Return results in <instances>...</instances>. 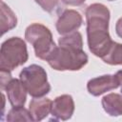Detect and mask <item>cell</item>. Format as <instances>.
<instances>
[{"label":"cell","instance_id":"obj_12","mask_svg":"<svg viewBox=\"0 0 122 122\" xmlns=\"http://www.w3.org/2000/svg\"><path fill=\"white\" fill-rule=\"evenodd\" d=\"M0 30L1 35L9 31L10 30L13 29L17 25V18L15 13L10 10V8L6 5L3 1L0 5Z\"/></svg>","mask_w":122,"mask_h":122},{"label":"cell","instance_id":"obj_4","mask_svg":"<svg viewBox=\"0 0 122 122\" xmlns=\"http://www.w3.org/2000/svg\"><path fill=\"white\" fill-rule=\"evenodd\" d=\"M25 41L20 37H10L4 41L0 50V70L12 71L28 60Z\"/></svg>","mask_w":122,"mask_h":122},{"label":"cell","instance_id":"obj_9","mask_svg":"<svg viewBox=\"0 0 122 122\" xmlns=\"http://www.w3.org/2000/svg\"><path fill=\"white\" fill-rule=\"evenodd\" d=\"M4 90L6 91L8 99L12 107H22L25 105L27 99V90L21 80L11 78L5 86Z\"/></svg>","mask_w":122,"mask_h":122},{"label":"cell","instance_id":"obj_10","mask_svg":"<svg viewBox=\"0 0 122 122\" xmlns=\"http://www.w3.org/2000/svg\"><path fill=\"white\" fill-rule=\"evenodd\" d=\"M52 102L50 98L33 97L29 106V111L33 121H40L51 112Z\"/></svg>","mask_w":122,"mask_h":122},{"label":"cell","instance_id":"obj_7","mask_svg":"<svg viewBox=\"0 0 122 122\" xmlns=\"http://www.w3.org/2000/svg\"><path fill=\"white\" fill-rule=\"evenodd\" d=\"M119 87V80L115 75L105 74L92 78L87 84L88 92L93 96H99L106 92L114 90Z\"/></svg>","mask_w":122,"mask_h":122},{"label":"cell","instance_id":"obj_17","mask_svg":"<svg viewBox=\"0 0 122 122\" xmlns=\"http://www.w3.org/2000/svg\"><path fill=\"white\" fill-rule=\"evenodd\" d=\"M115 31H116V34L122 38V17L119 18L116 22V25H115Z\"/></svg>","mask_w":122,"mask_h":122},{"label":"cell","instance_id":"obj_5","mask_svg":"<svg viewBox=\"0 0 122 122\" xmlns=\"http://www.w3.org/2000/svg\"><path fill=\"white\" fill-rule=\"evenodd\" d=\"M19 78L32 97H43L51 91L47 72L39 65L32 64L24 68L19 74Z\"/></svg>","mask_w":122,"mask_h":122},{"label":"cell","instance_id":"obj_15","mask_svg":"<svg viewBox=\"0 0 122 122\" xmlns=\"http://www.w3.org/2000/svg\"><path fill=\"white\" fill-rule=\"evenodd\" d=\"M34 1L47 12H52L57 6V0H34Z\"/></svg>","mask_w":122,"mask_h":122},{"label":"cell","instance_id":"obj_3","mask_svg":"<svg viewBox=\"0 0 122 122\" xmlns=\"http://www.w3.org/2000/svg\"><path fill=\"white\" fill-rule=\"evenodd\" d=\"M26 40L32 45L35 56L39 59L46 60L57 47L52 39L51 30L44 25L33 23L25 30Z\"/></svg>","mask_w":122,"mask_h":122},{"label":"cell","instance_id":"obj_16","mask_svg":"<svg viewBox=\"0 0 122 122\" xmlns=\"http://www.w3.org/2000/svg\"><path fill=\"white\" fill-rule=\"evenodd\" d=\"M65 5L69 6H81L86 0H61Z\"/></svg>","mask_w":122,"mask_h":122},{"label":"cell","instance_id":"obj_11","mask_svg":"<svg viewBox=\"0 0 122 122\" xmlns=\"http://www.w3.org/2000/svg\"><path fill=\"white\" fill-rule=\"evenodd\" d=\"M102 106L104 111L111 116L122 115V95L112 92L102 98Z\"/></svg>","mask_w":122,"mask_h":122},{"label":"cell","instance_id":"obj_19","mask_svg":"<svg viewBox=\"0 0 122 122\" xmlns=\"http://www.w3.org/2000/svg\"><path fill=\"white\" fill-rule=\"evenodd\" d=\"M109 1H114V0H109Z\"/></svg>","mask_w":122,"mask_h":122},{"label":"cell","instance_id":"obj_1","mask_svg":"<svg viewBox=\"0 0 122 122\" xmlns=\"http://www.w3.org/2000/svg\"><path fill=\"white\" fill-rule=\"evenodd\" d=\"M86 20L89 50L102 58L112 43L109 33L110 10L103 4H92L86 10Z\"/></svg>","mask_w":122,"mask_h":122},{"label":"cell","instance_id":"obj_13","mask_svg":"<svg viewBox=\"0 0 122 122\" xmlns=\"http://www.w3.org/2000/svg\"><path fill=\"white\" fill-rule=\"evenodd\" d=\"M102 60L109 65H122V44L112 41Z\"/></svg>","mask_w":122,"mask_h":122},{"label":"cell","instance_id":"obj_18","mask_svg":"<svg viewBox=\"0 0 122 122\" xmlns=\"http://www.w3.org/2000/svg\"><path fill=\"white\" fill-rule=\"evenodd\" d=\"M116 76L119 80V86L121 87V92H122V70L121 71H118L116 72Z\"/></svg>","mask_w":122,"mask_h":122},{"label":"cell","instance_id":"obj_14","mask_svg":"<svg viewBox=\"0 0 122 122\" xmlns=\"http://www.w3.org/2000/svg\"><path fill=\"white\" fill-rule=\"evenodd\" d=\"M6 120L9 122L13 121H33L29 110L22 107H12L11 110L9 111Z\"/></svg>","mask_w":122,"mask_h":122},{"label":"cell","instance_id":"obj_2","mask_svg":"<svg viewBox=\"0 0 122 122\" xmlns=\"http://www.w3.org/2000/svg\"><path fill=\"white\" fill-rule=\"evenodd\" d=\"M56 71H79L88 63V55L83 50L82 35L73 31L59 38L58 47L47 59Z\"/></svg>","mask_w":122,"mask_h":122},{"label":"cell","instance_id":"obj_6","mask_svg":"<svg viewBox=\"0 0 122 122\" xmlns=\"http://www.w3.org/2000/svg\"><path fill=\"white\" fill-rule=\"evenodd\" d=\"M82 16L78 11L74 10H66L57 19L55 27L59 34L65 35L77 30L82 25Z\"/></svg>","mask_w":122,"mask_h":122},{"label":"cell","instance_id":"obj_8","mask_svg":"<svg viewBox=\"0 0 122 122\" xmlns=\"http://www.w3.org/2000/svg\"><path fill=\"white\" fill-rule=\"evenodd\" d=\"M74 112V102L70 94H62L57 96L52 102L51 115L55 120H68Z\"/></svg>","mask_w":122,"mask_h":122}]
</instances>
